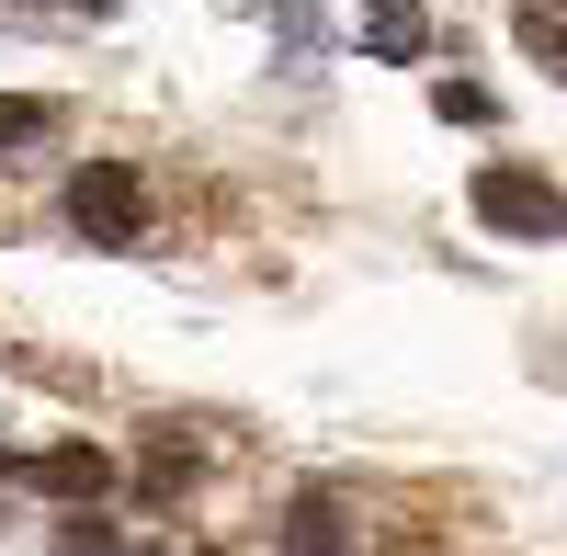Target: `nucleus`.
<instances>
[{
	"instance_id": "nucleus-1",
	"label": "nucleus",
	"mask_w": 567,
	"mask_h": 556,
	"mask_svg": "<svg viewBox=\"0 0 567 556\" xmlns=\"http://www.w3.org/2000/svg\"><path fill=\"white\" fill-rule=\"evenodd\" d=\"M69 227H80L91 250H136V239H148V182H136L125 159L69 171Z\"/></svg>"
},
{
	"instance_id": "nucleus-2",
	"label": "nucleus",
	"mask_w": 567,
	"mask_h": 556,
	"mask_svg": "<svg viewBox=\"0 0 567 556\" xmlns=\"http://www.w3.org/2000/svg\"><path fill=\"white\" fill-rule=\"evenodd\" d=\"M477 216L499 227V239H567V194H545V171H488Z\"/></svg>"
},
{
	"instance_id": "nucleus-3",
	"label": "nucleus",
	"mask_w": 567,
	"mask_h": 556,
	"mask_svg": "<svg viewBox=\"0 0 567 556\" xmlns=\"http://www.w3.org/2000/svg\"><path fill=\"white\" fill-rule=\"evenodd\" d=\"M23 477H34L45 500H80V512H91V500H114V477H125V466H114V454H91V443H58V454H34Z\"/></svg>"
},
{
	"instance_id": "nucleus-4",
	"label": "nucleus",
	"mask_w": 567,
	"mask_h": 556,
	"mask_svg": "<svg viewBox=\"0 0 567 556\" xmlns=\"http://www.w3.org/2000/svg\"><path fill=\"white\" fill-rule=\"evenodd\" d=\"M194 477H205V454H194V432H182V421H159L148 443H136V488H148V500H182Z\"/></svg>"
},
{
	"instance_id": "nucleus-5",
	"label": "nucleus",
	"mask_w": 567,
	"mask_h": 556,
	"mask_svg": "<svg viewBox=\"0 0 567 556\" xmlns=\"http://www.w3.org/2000/svg\"><path fill=\"white\" fill-rule=\"evenodd\" d=\"M284 556H352V523L329 488H296V512H284Z\"/></svg>"
},
{
	"instance_id": "nucleus-6",
	"label": "nucleus",
	"mask_w": 567,
	"mask_h": 556,
	"mask_svg": "<svg viewBox=\"0 0 567 556\" xmlns=\"http://www.w3.org/2000/svg\"><path fill=\"white\" fill-rule=\"evenodd\" d=\"M511 34H523V58H534V69L567 80V0H523V12H511Z\"/></svg>"
},
{
	"instance_id": "nucleus-7",
	"label": "nucleus",
	"mask_w": 567,
	"mask_h": 556,
	"mask_svg": "<svg viewBox=\"0 0 567 556\" xmlns=\"http://www.w3.org/2000/svg\"><path fill=\"white\" fill-rule=\"evenodd\" d=\"M45 125H58V103H45V91H0V159H12V148H34Z\"/></svg>"
},
{
	"instance_id": "nucleus-8",
	"label": "nucleus",
	"mask_w": 567,
	"mask_h": 556,
	"mask_svg": "<svg viewBox=\"0 0 567 556\" xmlns=\"http://www.w3.org/2000/svg\"><path fill=\"white\" fill-rule=\"evenodd\" d=\"M420 34H432V23H420L409 0H374V58H420Z\"/></svg>"
},
{
	"instance_id": "nucleus-9",
	"label": "nucleus",
	"mask_w": 567,
	"mask_h": 556,
	"mask_svg": "<svg viewBox=\"0 0 567 556\" xmlns=\"http://www.w3.org/2000/svg\"><path fill=\"white\" fill-rule=\"evenodd\" d=\"M386 556H443V534H409V523H398V534H386Z\"/></svg>"
},
{
	"instance_id": "nucleus-10",
	"label": "nucleus",
	"mask_w": 567,
	"mask_h": 556,
	"mask_svg": "<svg viewBox=\"0 0 567 556\" xmlns=\"http://www.w3.org/2000/svg\"><path fill=\"white\" fill-rule=\"evenodd\" d=\"M80 12H114V0H80Z\"/></svg>"
}]
</instances>
